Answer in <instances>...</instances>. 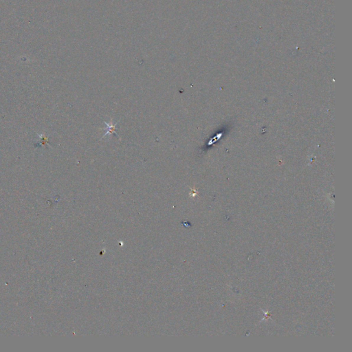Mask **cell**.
I'll return each instance as SVG.
<instances>
[{"mask_svg":"<svg viewBox=\"0 0 352 352\" xmlns=\"http://www.w3.org/2000/svg\"><path fill=\"white\" fill-rule=\"evenodd\" d=\"M105 125V128L104 129L106 131L105 133L104 134V136H102V138H104L105 137H107V136H112L113 133H115L117 136H118V133L116 132V126L117 125V122L116 123H111V125H110V123H107V122H104Z\"/></svg>","mask_w":352,"mask_h":352,"instance_id":"cell-1","label":"cell"}]
</instances>
